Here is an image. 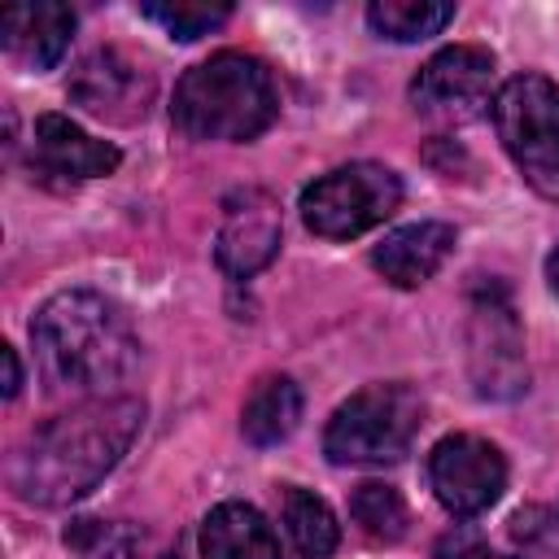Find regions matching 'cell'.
I'll list each match as a JSON object with an SVG mask.
<instances>
[{
	"label": "cell",
	"instance_id": "15",
	"mask_svg": "<svg viewBox=\"0 0 559 559\" xmlns=\"http://www.w3.org/2000/svg\"><path fill=\"white\" fill-rule=\"evenodd\" d=\"M301 419V389L288 376H262L240 411V432L253 445H280Z\"/></svg>",
	"mask_w": 559,
	"mask_h": 559
},
{
	"label": "cell",
	"instance_id": "1",
	"mask_svg": "<svg viewBox=\"0 0 559 559\" xmlns=\"http://www.w3.org/2000/svg\"><path fill=\"white\" fill-rule=\"evenodd\" d=\"M144 424L140 397H92L35 428L9 459V485L22 502L70 507L92 493L127 454Z\"/></svg>",
	"mask_w": 559,
	"mask_h": 559
},
{
	"label": "cell",
	"instance_id": "7",
	"mask_svg": "<svg viewBox=\"0 0 559 559\" xmlns=\"http://www.w3.org/2000/svg\"><path fill=\"white\" fill-rule=\"evenodd\" d=\"M411 105L428 122H472L493 105V52L476 44L441 48L411 79Z\"/></svg>",
	"mask_w": 559,
	"mask_h": 559
},
{
	"label": "cell",
	"instance_id": "3",
	"mask_svg": "<svg viewBox=\"0 0 559 559\" xmlns=\"http://www.w3.org/2000/svg\"><path fill=\"white\" fill-rule=\"evenodd\" d=\"M280 96L271 70L245 52L197 61L170 100V118L188 140H253L275 122Z\"/></svg>",
	"mask_w": 559,
	"mask_h": 559
},
{
	"label": "cell",
	"instance_id": "18",
	"mask_svg": "<svg viewBox=\"0 0 559 559\" xmlns=\"http://www.w3.org/2000/svg\"><path fill=\"white\" fill-rule=\"evenodd\" d=\"M349 511L371 542H397L406 533V502L393 485H380V480L358 485L349 498Z\"/></svg>",
	"mask_w": 559,
	"mask_h": 559
},
{
	"label": "cell",
	"instance_id": "19",
	"mask_svg": "<svg viewBox=\"0 0 559 559\" xmlns=\"http://www.w3.org/2000/svg\"><path fill=\"white\" fill-rule=\"evenodd\" d=\"M66 546L79 559H135V528L118 524V520H70L66 528Z\"/></svg>",
	"mask_w": 559,
	"mask_h": 559
},
{
	"label": "cell",
	"instance_id": "23",
	"mask_svg": "<svg viewBox=\"0 0 559 559\" xmlns=\"http://www.w3.org/2000/svg\"><path fill=\"white\" fill-rule=\"evenodd\" d=\"M480 559H502V555H480Z\"/></svg>",
	"mask_w": 559,
	"mask_h": 559
},
{
	"label": "cell",
	"instance_id": "6",
	"mask_svg": "<svg viewBox=\"0 0 559 559\" xmlns=\"http://www.w3.org/2000/svg\"><path fill=\"white\" fill-rule=\"evenodd\" d=\"M402 201V179L380 162H349L301 192V218L323 240H349L384 223Z\"/></svg>",
	"mask_w": 559,
	"mask_h": 559
},
{
	"label": "cell",
	"instance_id": "24",
	"mask_svg": "<svg viewBox=\"0 0 559 559\" xmlns=\"http://www.w3.org/2000/svg\"><path fill=\"white\" fill-rule=\"evenodd\" d=\"M166 559H179V555H166Z\"/></svg>",
	"mask_w": 559,
	"mask_h": 559
},
{
	"label": "cell",
	"instance_id": "9",
	"mask_svg": "<svg viewBox=\"0 0 559 559\" xmlns=\"http://www.w3.org/2000/svg\"><path fill=\"white\" fill-rule=\"evenodd\" d=\"M66 92L92 118H105V122H122L127 127V122H140L148 114L153 74L140 61H131L127 52H118V48H96L92 57L79 61V70L70 74Z\"/></svg>",
	"mask_w": 559,
	"mask_h": 559
},
{
	"label": "cell",
	"instance_id": "4",
	"mask_svg": "<svg viewBox=\"0 0 559 559\" xmlns=\"http://www.w3.org/2000/svg\"><path fill=\"white\" fill-rule=\"evenodd\" d=\"M424 428V402L411 384H367L323 428V454L332 463H397Z\"/></svg>",
	"mask_w": 559,
	"mask_h": 559
},
{
	"label": "cell",
	"instance_id": "13",
	"mask_svg": "<svg viewBox=\"0 0 559 559\" xmlns=\"http://www.w3.org/2000/svg\"><path fill=\"white\" fill-rule=\"evenodd\" d=\"M454 249V227L450 223H411L389 231L376 249H371V266L397 284V288H415L424 280H432L441 271V262Z\"/></svg>",
	"mask_w": 559,
	"mask_h": 559
},
{
	"label": "cell",
	"instance_id": "2",
	"mask_svg": "<svg viewBox=\"0 0 559 559\" xmlns=\"http://www.w3.org/2000/svg\"><path fill=\"white\" fill-rule=\"evenodd\" d=\"M39 371L61 393H105L140 362L131 314L92 288H66L31 319Z\"/></svg>",
	"mask_w": 559,
	"mask_h": 559
},
{
	"label": "cell",
	"instance_id": "5",
	"mask_svg": "<svg viewBox=\"0 0 559 559\" xmlns=\"http://www.w3.org/2000/svg\"><path fill=\"white\" fill-rule=\"evenodd\" d=\"M493 127L528 188L559 201V87L542 74L507 79L493 96Z\"/></svg>",
	"mask_w": 559,
	"mask_h": 559
},
{
	"label": "cell",
	"instance_id": "20",
	"mask_svg": "<svg viewBox=\"0 0 559 559\" xmlns=\"http://www.w3.org/2000/svg\"><path fill=\"white\" fill-rule=\"evenodd\" d=\"M140 13L157 22L170 39H201L231 17L227 4H140Z\"/></svg>",
	"mask_w": 559,
	"mask_h": 559
},
{
	"label": "cell",
	"instance_id": "12",
	"mask_svg": "<svg viewBox=\"0 0 559 559\" xmlns=\"http://www.w3.org/2000/svg\"><path fill=\"white\" fill-rule=\"evenodd\" d=\"M70 35H74V13L57 0L13 4L0 13L4 52L13 61H22L26 70H52L61 61V52L70 48Z\"/></svg>",
	"mask_w": 559,
	"mask_h": 559
},
{
	"label": "cell",
	"instance_id": "22",
	"mask_svg": "<svg viewBox=\"0 0 559 559\" xmlns=\"http://www.w3.org/2000/svg\"><path fill=\"white\" fill-rule=\"evenodd\" d=\"M546 280H550V288L559 293V249H555V253L546 258Z\"/></svg>",
	"mask_w": 559,
	"mask_h": 559
},
{
	"label": "cell",
	"instance_id": "11",
	"mask_svg": "<svg viewBox=\"0 0 559 559\" xmlns=\"http://www.w3.org/2000/svg\"><path fill=\"white\" fill-rule=\"evenodd\" d=\"M122 153L109 140L87 135L79 122H70L66 114H39L35 118V140H31V166L39 179H61V183H79V179H100L109 170H118Z\"/></svg>",
	"mask_w": 559,
	"mask_h": 559
},
{
	"label": "cell",
	"instance_id": "10",
	"mask_svg": "<svg viewBox=\"0 0 559 559\" xmlns=\"http://www.w3.org/2000/svg\"><path fill=\"white\" fill-rule=\"evenodd\" d=\"M280 240H284L280 205L266 192L245 188L227 201V214H223V227L214 240V258L231 280H249L280 253Z\"/></svg>",
	"mask_w": 559,
	"mask_h": 559
},
{
	"label": "cell",
	"instance_id": "8",
	"mask_svg": "<svg viewBox=\"0 0 559 559\" xmlns=\"http://www.w3.org/2000/svg\"><path fill=\"white\" fill-rule=\"evenodd\" d=\"M428 485L450 515H480L507 489V459L472 432H454L428 454Z\"/></svg>",
	"mask_w": 559,
	"mask_h": 559
},
{
	"label": "cell",
	"instance_id": "14",
	"mask_svg": "<svg viewBox=\"0 0 559 559\" xmlns=\"http://www.w3.org/2000/svg\"><path fill=\"white\" fill-rule=\"evenodd\" d=\"M201 559H280V542L258 507L218 502L201 524Z\"/></svg>",
	"mask_w": 559,
	"mask_h": 559
},
{
	"label": "cell",
	"instance_id": "16",
	"mask_svg": "<svg viewBox=\"0 0 559 559\" xmlns=\"http://www.w3.org/2000/svg\"><path fill=\"white\" fill-rule=\"evenodd\" d=\"M367 22L380 39L415 44V39H428V35L445 31L454 22V4H441V0H371Z\"/></svg>",
	"mask_w": 559,
	"mask_h": 559
},
{
	"label": "cell",
	"instance_id": "17",
	"mask_svg": "<svg viewBox=\"0 0 559 559\" xmlns=\"http://www.w3.org/2000/svg\"><path fill=\"white\" fill-rule=\"evenodd\" d=\"M284 533L293 542V550L301 559H328L336 550V515L323 498H314L310 489H284Z\"/></svg>",
	"mask_w": 559,
	"mask_h": 559
},
{
	"label": "cell",
	"instance_id": "21",
	"mask_svg": "<svg viewBox=\"0 0 559 559\" xmlns=\"http://www.w3.org/2000/svg\"><path fill=\"white\" fill-rule=\"evenodd\" d=\"M0 358H4V397H13L22 389V367H17V354L9 345L0 349Z\"/></svg>",
	"mask_w": 559,
	"mask_h": 559
}]
</instances>
